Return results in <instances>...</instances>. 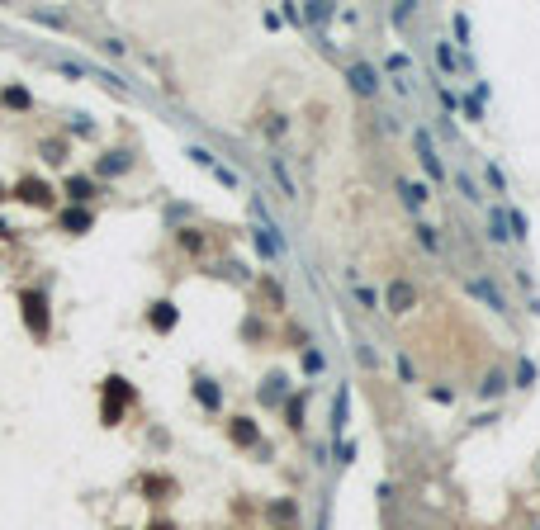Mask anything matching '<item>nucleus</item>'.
Segmentation results:
<instances>
[{
  "instance_id": "1",
  "label": "nucleus",
  "mask_w": 540,
  "mask_h": 530,
  "mask_svg": "<svg viewBox=\"0 0 540 530\" xmlns=\"http://www.w3.org/2000/svg\"><path fill=\"white\" fill-rule=\"evenodd\" d=\"M19 303H24V317H29V327L43 336V331H48V298L38 294V289H29V294L19 298Z\"/></svg>"
},
{
  "instance_id": "2",
  "label": "nucleus",
  "mask_w": 540,
  "mask_h": 530,
  "mask_svg": "<svg viewBox=\"0 0 540 530\" xmlns=\"http://www.w3.org/2000/svg\"><path fill=\"white\" fill-rule=\"evenodd\" d=\"M417 156H422V166H427V175H431V180H441V175H445L441 156L431 152V138H427V133H417Z\"/></svg>"
},
{
  "instance_id": "3",
  "label": "nucleus",
  "mask_w": 540,
  "mask_h": 530,
  "mask_svg": "<svg viewBox=\"0 0 540 530\" xmlns=\"http://www.w3.org/2000/svg\"><path fill=\"white\" fill-rule=\"evenodd\" d=\"M346 76H351V86H356L360 95H375V90H380V81H375V66H365V62H356Z\"/></svg>"
},
{
  "instance_id": "4",
  "label": "nucleus",
  "mask_w": 540,
  "mask_h": 530,
  "mask_svg": "<svg viewBox=\"0 0 540 530\" xmlns=\"http://www.w3.org/2000/svg\"><path fill=\"white\" fill-rule=\"evenodd\" d=\"M469 294H474V298H483V303H488L493 312H503V308H507V303H503V294H498V289H493L488 280H469Z\"/></svg>"
},
{
  "instance_id": "5",
  "label": "nucleus",
  "mask_w": 540,
  "mask_h": 530,
  "mask_svg": "<svg viewBox=\"0 0 540 530\" xmlns=\"http://www.w3.org/2000/svg\"><path fill=\"white\" fill-rule=\"evenodd\" d=\"M124 398H128V389H124V379H110V403H105V421H119V407H124Z\"/></svg>"
},
{
  "instance_id": "6",
  "label": "nucleus",
  "mask_w": 540,
  "mask_h": 530,
  "mask_svg": "<svg viewBox=\"0 0 540 530\" xmlns=\"http://www.w3.org/2000/svg\"><path fill=\"white\" fill-rule=\"evenodd\" d=\"M15 194H24L29 204H48V185H43V180H19Z\"/></svg>"
},
{
  "instance_id": "7",
  "label": "nucleus",
  "mask_w": 540,
  "mask_h": 530,
  "mask_svg": "<svg viewBox=\"0 0 540 530\" xmlns=\"http://www.w3.org/2000/svg\"><path fill=\"white\" fill-rule=\"evenodd\" d=\"M408 303H413V284H389V308L403 312Z\"/></svg>"
},
{
  "instance_id": "8",
  "label": "nucleus",
  "mask_w": 540,
  "mask_h": 530,
  "mask_svg": "<svg viewBox=\"0 0 540 530\" xmlns=\"http://www.w3.org/2000/svg\"><path fill=\"white\" fill-rule=\"evenodd\" d=\"M194 398H199V403H209V407L223 403V393H218V384H213V379H199V384H194Z\"/></svg>"
},
{
  "instance_id": "9",
  "label": "nucleus",
  "mask_w": 540,
  "mask_h": 530,
  "mask_svg": "<svg viewBox=\"0 0 540 530\" xmlns=\"http://www.w3.org/2000/svg\"><path fill=\"white\" fill-rule=\"evenodd\" d=\"M62 228H71V232H86V228H90V213H86V208H66V213H62Z\"/></svg>"
},
{
  "instance_id": "10",
  "label": "nucleus",
  "mask_w": 540,
  "mask_h": 530,
  "mask_svg": "<svg viewBox=\"0 0 540 530\" xmlns=\"http://www.w3.org/2000/svg\"><path fill=\"white\" fill-rule=\"evenodd\" d=\"M152 327H157V331L175 327V308H171V303H157V308H152Z\"/></svg>"
},
{
  "instance_id": "11",
  "label": "nucleus",
  "mask_w": 540,
  "mask_h": 530,
  "mask_svg": "<svg viewBox=\"0 0 540 530\" xmlns=\"http://www.w3.org/2000/svg\"><path fill=\"white\" fill-rule=\"evenodd\" d=\"M488 237H493V242H507V213H503V208L488 218Z\"/></svg>"
},
{
  "instance_id": "12",
  "label": "nucleus",
  "mask_w": 540,
  "mask_h": 530,
  "mask_svg": "<svg viewBox=\"0 0 540 530\" xmlns=\"http://www.w3.org/2000/svg\"><path fill=\"white\" fill-rule=\"evenodd\" d=\"M332 431H346V389L336 393V403H332Z\"/></svg>"
},
{
  "instance_id": "13",
  "label": "nucleus",
  "mask_w": 540,
  "mask_h": 530,
  "mask_svg": "<svg viewBox=\"0 0 540 530\" xmlns=\"http://www.w3.org/2000/svg\"><path fill=\"white\" fill-rule=\"evenodd\" d=\"M503 389H507V379H503V375H488V379H483V389H479V393H483V398H498V393H503Z\"/></svg>"
},
{
  "instance_id": "14",
  "label": "nucleus",
  "mask_w": 540,
  "mask_h": 530,
  "mask_svg": "<svg viewBox=\"0 0 540 530\" xmlns=\"http://www.w3.org/2000/svg\"><path fill=\"white\" fill-rule=\"evenodd\" d=\"M66 189H71V199H90V189H95V185H90V180H81V175H76V180H66Z\"/></svg>"
},
{
  "instance_id": "15",
  "label": "nucleus",
  "mask_w": 540,
  "mask_h": 530,
  "mask_svg": "<svg viewBox=\"0 0 540 530\" xmlns=\"http://www.w3.org/2000/svg\"><path fill=\"white\" fill-rule=\"evenodd\" d=\"M403 199H408V208H422V199H427V189H422V185H403Z\"/></svg>"
},
{
  "instance_id": "16",
  "label": "nucleus",
  "mask_w": 540,
  "mask_h": 530,
  "mask_svg": "<svg viewBox=\"0 0 540 530\" xmlns=\"http://www.w3.org/2000/svg\"><path fill=\"white\" fill-rule=\"evenodd\" d=\"M303 370H308V375H318V370H327V355H318V351H308V355H303Z\"/></svg>"
},
{
  "instance_id": "17",
  "label": "nucleus",
  "mask_w": 540,
  "mask_h": 530,
  "mask_svg": "<svg viewBox=\"0 0 540 530\" xmlns=\"http://www.w3.org/2000/svg\"><path fill=\"white\" fill-rule=\"evenodd\" d=\"M233 436H237L242 445H252V440H256V426H252V421H237V426H233Z\"/></svg>"
},
{
  "instance_id": "18",
  "label": "nucleus",
  "mask_w": 540,
  "mask_h": 530,
  "mask_svg": "<svg viewBox=\"0 0 540 530\" xmlns=\"http://www.w3.org/2000/svg\"><path fill=\"white\" fill-rule=\"evenodd\" d=\"M455 185H460V194H464V199H479V185L469 180V175H455Z\"/></svg>"
},
{
  "instance_id": "19",
  "label": "nucleus",
  "mask_w": 540,
  "mask_h": 530,
  "mask_svg": "<svg viewBox=\"0 0 540 530\" xmlns=\"http://www.w3.org/2000/svg\"><path fill=\"white\" fill-rule=\"evenodd\" d=\"M417 232H422V247H427V251H441V237H436V228H417Z\"/></svg>"
},
{
  "instance_id": "20",
  "label": "nucleus",
  "mask_w": 540,
  "mask_h": 530,
  "mask_svg": "<svg viewBox=\"0 0 540 530\" xmlns=\"http://www.w3.org/2000/svg\"><path fill=\"white\" fill-rule=\"evenodd\" d=\"M356 298H360L365 308H375V303H380V298H375V289H365V284H356Z\"/></svg>"
},
{
  "instance_id": "21",
  "label": "nucleus",
  "mask_w": 540,
  "mask_h": 530,
  "mask_svg": "<svg viewBox=\"0 0 540 530\" xmlns=\"http://www.w3.org/2000/svg\"><path fill=\"white\" fill-rule=\"evenodd\" d=\"M5 105H19V110H24V105H29V95H24V90H5Z\"/></svg>"
},
{
  "instance_id": "22",
  "label": "nucleus",
  "mask_w": 540,
  "mask_h": 530,
  "mask_svg": "<svg viewBox=\"0 0 540 530\" xmlns=\"http://www.w3.org/2000/svg\"><path fill=\"white\" fill-rule=\"evenodd\" d=\"M100 171H105V175H119V171H124V156H110V161H105Z\"/></svg>"
},
{
  "instance_id": "23",
  "label": "nucleus",
  "mask_w": 540,
  "mask_h": 530,
  "mask_svg": "<svg viewBox=\"0 0 540 530\" xmlns=\"http://www.w3.org/2000/svg\"><path fill=\"white\" fill-rule=\"evenodd\" d=\"M152 530H171V526H152Z\"/></svg>"
},
{
  "instance_id": "24",
  "label": "nucleus",
  "mask_w": 540,
  "mask_h": 530,
  "mask_svg": "<svg viewBox=\"0 0 540 530\" xmlns=\"http://www.w3.org/2000/svg\"><path fill=\"white\" fill-rule=\"evenodd\" d=\"M0 199H5V194H0Z\"/></svg>"
}]
</instances>
